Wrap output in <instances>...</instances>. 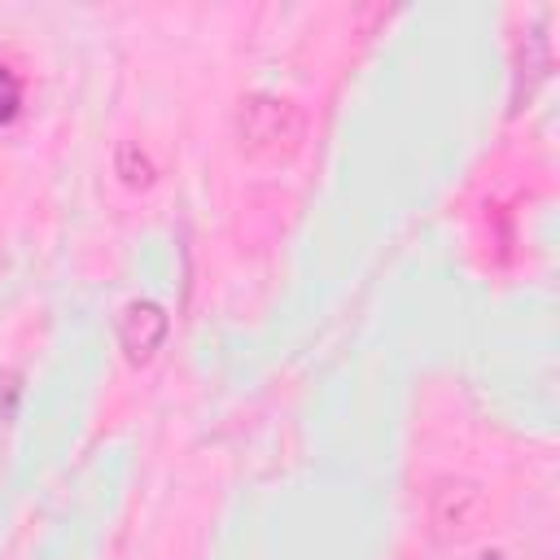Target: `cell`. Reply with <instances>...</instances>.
Returning <instances> with one entry per match:
<instances>
[{"label": "cell", "mask_w": 560, "mask_h": 560, "mask_svg": "<svg viewBox=\"0 0 560 560\" xmlns=\"http://www.w3.org/2000/svg\"><path fill=\"white\" fill-rule=\"evenodd\" d=\"M236 140L254 158H289L306 140V109L280 92H249L236 109Z\"/></svg>", "instance_id": "1"}, {"label": "cell", "mask_w": 560, "mask_h": 560, "mask_svg": "<svg viewBox=\"0 0 560 560\" xmlns=\"http://www.w3.org/2000/svg\"><path fill=\"white\" fill-rule=\"evenodd\" d=\"M166 328H171L166 311H162L153 298H136V302H127L122 315H118V346H122V354H127L131 363H144V359H153V350L166 341Z\"/></svg>", "instance_id": "3"}, {"label": "cell", "mask_w": 560, "mask_h": 560, "mask_svg": "<svg viewBox=\"0 0 560 560\" xmlns=\"http://www.w3.org/2000/svg\"><path fill=\"white\" fill-rule=\"evenodd\" d=\"M486 521V486L472 477H438L429 490V525L438 538L459 542Z\"/></svg>", "instance_id": "2"}, {"label": "cell", "mask_w": 560, "mask_h": 560, "mask_svg": "<svg viewBox=\"0 0 560 560\" xmlns=\"http://www.w3.org/2000/svg\"><path fill=\"white\" fill-rule=\"evenodd\" d=\"M114 171L122 175V184L140 188V184H149V179H153V158H149L136 140H122V144H118V153H114Z\"/></svg>", "instance_id": "4"}]
</instances>
